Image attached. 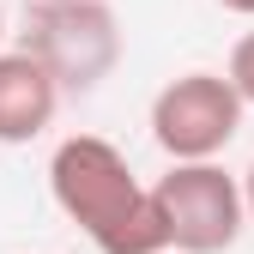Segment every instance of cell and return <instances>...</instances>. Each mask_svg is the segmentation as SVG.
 Listing matches in <instances>:
<instances>
[{"mask_svg":"<svg viewBox=\"0 0 254 254\" xmlns=\"http://www.w3.org/2000/svg\"><path fill=\"white\" fill-rule=\"evenodd\" d=\"M49 194L91 236L97 254H170V236H164L151 188L127 170V157L103 133H73V139L55 145Z\"/></svg>","mask_w":254,"mask_h":254,"instance_id":"1","label":"cell"},{"mask_svg":"<svg viewBox=\"0 0 254 254\" xmlns=\"http://www.w3.org/2000/svg\"><path fill=\"white\" fill-rule=\"evenodd\" d=\"M157 218H164L170 254H224L236 248L248 212H242V188L230 170L218 164H170V176L151 182Z\"/></svg>","mask_w":254,"mask_h":254,"instance_id":"2","label":"cell"},{"mask_svg":"<svg viewBox=\"0 0 254 254\" xmlns=\"http://www.w3.org/2000/svg\"><path fill=\"white\" fill-rule=\"evenodd\" d=\"M24 55L55 79V91H97L121 61V30L103 0H73V6H37L30 12Z\"/></svg>","mask_w":254,"mask_h":254,"instance_id":"3","label":"cell"},{"mask_svg":"<svg viewBox=\"0 0 254 254\" xmlns=\"http://www.w3.org/2000/svg\"><path fill=\"white\" fill-rule=\"evenodd\" d=\"M242 103L224 85V73H182L151 97V139L170 164H212L236 139Z\"/></svg>","mask_w":254,"mask_h":254,"instance_id":"4","label":"cell"},{"mask_svg":"<svg viewBox=\"0 0 254 254\" xmlns=\"http://www.w3.org/2000/svg\"><path fill=\"white\" fill-rule=\"evenodd\" d=\"M61 91L24 49H0V145H30L55 121Z\"/></svg>","mask_w":254,"mask_h":254,"instance_id":"5","label":"cell"},{"mask_svg":"<svg viewBox=\"0 0 254 254\" xmlns=\"http://www.w3.org/2000/svg\"><path fill=\"white\" fill-rule=\"evenodd\" d=\"M224 85L236 91V103H242V109H254V30H248V37H236L230 67H224Z\"/></svg>","mask_w":254,"mask_h":254,"instance_id":"6","label":"cell"},{"mask_svg":"<svg viewBox=\"0 0 254 254\" xmlns=\"http://www.w3.org/2000/svg\"><path fill=\"white\" fill-rule=\"evenodd\" d=\"M236 188H242V212H248V224H254V164H248V176H242Z\"/></svg>","mask_w":254,"mask_h":254,"instance_id":"7","label":"cell"},{"mask_svg":"<svg viewBox=\"0 0 254 254\" xmlns=\"http://www.w3.org/2000/svg\"><path fill=\"white\" fill-rule=\"evenodd\" d=\"M218 6H230V12H242V18H254V0H218Z\"/></svg>","mask_w":254,"mask_h":254,"instance_id":"8","label":"cell"},{"mask_svg":"<svg viewBox=\"0 0 254 254\" xmlns=\"http://www.w3.org/2000/svg\"><path fill=\"white\" fill-rule=\"evenodd\" d=\"M37 6H73V0H37Z\"/></svg>","mask_w":254,"mask_h":254,"instance_id":"9","label":"cell"},{"mask_svg":"<svg viewBox=\"0 0 254 254\" xmlns=\"http://www.w3.org/2000/svg\"><path fill=\"white\" fill-rule=\"evenodd\" d=\"M0 37H6V18H0Z\"/></svg>","mask_w":254,"mask_h":254,"instance_id":"10","label":"cell"}]
</instances>
